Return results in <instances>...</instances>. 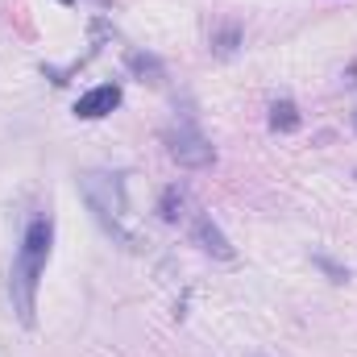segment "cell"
<instances>
[{"label": "cell", "mask_w": 357, "mask_h": 357, "mask_svg": "<svg viewBox=\"0 0 357 357\" xmlns=\"http://www.w3.org/2000/svg\"><path fill=\"white\" fill-rule=\"evenodd\" d=\"M237 38H241V33H237V25H225V29L212 38V46H216L220 54H233V50H237Z\"/></svg>", "instance_id": "9c48e42d"}, {"label": "cell", "mask_w": 357, "mask_h": 357, "mask_svg": "<svg viewBox=\"0 0 357 357\" xmlns=\"http://www.w3.org/2000/svg\"><path fill=\"white\" fill-rule=\"evenodd\" d=\"M254 357H258V354H254Z\"/></svg>", "instance_id": "7c38bea8"}, {"label": "cell", "mask_w": 357, "mask_h": 357, "mask_svg": "<svg viewBox=\"0 0 357 357\" xmlns=\"http://www.w3.org/2000/svg\"><path fill=\"white\" fill-rule=\"evenodd\" d=\"M167 154L175 158L183 171H208L212 162H216V150H212V142L195 129V125H171L167 129Z\"/></svg>", "instance_id": "3957f363"}, {"label": "cell", "mask_w": 357, "mask_h": 357, "mask_svg": "<svg viewBox=\"0 0 357 357\" xmlns=\"http://www.w3.org/2000/svg\"><path fill=\"white\" fill-rule=\"evenodd\" d=\"M129 71L133 75H142L146 84H162L167 79V67H162V59H154V54H146V50H129Z\"/></svg>", "instance_id": "8992f818"}, {"label": "cell", "mask_w": 357, "mask_h": 357, "mask_svg": "<svg viewBox=\"0 0 357 357\" xmlns=\"http://www.w3.org/2000/svg\"><path fill=\"white\" fill-rule=\"evenodd\" d=\"M312 262H316V266L324 270V274H328V278H333V282H349V270H345V266H337V262H333V258H324V254H316V258H312Z\"/></svg>", "instance_id": "30bf717a"}, {"label": "cell", "mask_w": 357, "mask_h": 357, "mask_svg": "<svg viewBox=\"0 0 357 357\" xmlns=\"http://www.w3.org/2000/svg\"><path fill=\"white\" fill-rule=\"evenodd\" d=\"M112 108H121V88H116V84H100V88L84 91V96L75 100V116H84V121H100V116H108Z\"/></svg>", "instance_id": "5b68a950"}, {"label": "cell", "mask_w": 357, "mask_h": 357, "mask_svg": "<svg viewBox=\"0 0 357 357\" xmlns=\"http://www.w3.org/2000/svg\"><path fill=\"white\" fill-rule=\"evenodd\" d=\"M191 241L204 250V254H212V258H220V262H233L237 258V250H233V241L225 237V229L208 216V212H195L191 216Z\"/></svg>", "instance_id": "277c9868"}, {"label": "cell", "mask_w": 357, "mask_h": 357, "mask_svg": "<svg viewBox=\"0 0 357 357\" xmlns=\"http://www.w3.org/2000/svg\"><path fill=\"white\" fill-rule=\"evenodd\" d=\"M354 129H357V116H354Z\"/></svg>", "instance_id": "8fae6325"}, {"label": "cell", "mask_w": 357, "mask_h": 357, "mask_svg": "<svg viewBox=\"0 0 357 357\" xmlns=\"http://www.w3.org/2000/svg\"><path fill=\"white\" fill-rule=\"evenodd\" d=\"M50 245H54V220L50 216H33L29 229H25V237H21V250L13 258V274H8L13 307H17V316H21L25 328L33 324V312H38V278L46 270Z\"/></svg>", "instance_id": "6da1fadb"}, {"label": "cell", "mask_w": 357, "mask_h": 357, "mask_svg": "<svg viewBox=\"0 0 357 357\" xmlns=\"http://www.w3.org/2000/svg\"><path fill=\"white\" fill-rule=\"evenodd\" d=\"M270 129L274 133H295L299 129V108L291 100H274L270 104Z\"/></svg>", "instance_id": "ba28073f"}, {"label": "cell", "mask_w": 357, "mask_h": 357, "mask_svg": "<svg viewBox=\"0 0 357 357\" xmlns=\"http://www.w3.org/2000/svg\"><path fill=\"white\" fill-rule=\"evenodd\" d=\"M79 191H84L88 208L96 212V220H100L116 241L137 245V237L125 229V208H129V199H125V178L108 175V171H88V175L79 178Z\"/></svg>", "instance_id": "7a4b0ae2"}, {"label": "cell", "mask_w": 357, "mask_h": 357, "mask_svg": "<svg viewBox=\"0 0 357 357\" xmlns=\"http://www.w3.org/2000/svg\"><path fill=\"white\" fill-rule=\"evenodd\" d=\"M158 216H162L167 225H178V220L187 216V191H183V187H167V191H162V199H158Z\"/></svg>", "instance_id": "52a82bcc"}]
</instances>
